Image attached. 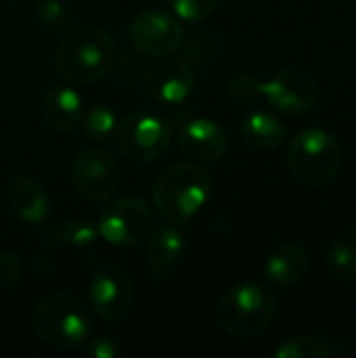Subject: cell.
<instances>
[{
  "instance_id": "obj_1",
  "label": "cell",
  "mask_w": 356,
  "mask_h": 358,
  "mask_svg": "<svg viewBox=\"0 0 356 358\" xmlns=\"http://www.w3.org/2000/svg\"><path fill=\"white\" fill-rule=\"evenodd\" d=\"M115 63V42L99 25H82L69 31L57 48V69L73 84L103 80Z\"/></svg>"
},
{
  "instance_id": "obj_2",
  "label": "cell",
  "mask_w": 356,
  "mask_h": 358,
  "mask_svg": "<svg viewBox=\"0 0 356 358\" xmlns=\"http://www.w3.org/2000/svg\"><path fill=\"white\" fill-rule=\"evenodd\" d=\"M212 178L199 164H170L153 180V203L170 222L191 220L208 201Z\"/></svg>"
},
{
  "instance_id": "obj_3",
  "label": "cell",
  "mask_w": 356,
  "mask_h": 358,
  "mask_svg": "<svg viewBox=\"0 0 356 358\" xmlns=\"http://www.w3.org/2000/svg\"><path fill=\"white\" fill-rule=\"evenodd\" d=\"M275 317V296L258 283H237L229 287L216 310L222 331L237 340L260 336Z\"/></svg>"
},
{
  "instance_id": "obj_4",
  "label": "cell",
  "mask_w": 356,
  "mask_h": 358,
  "mask_svg": "<svg viewBox=\"0 0 356 358\" xmlns=\"http://www.w3.org/2000/svg\"><path fill=\"white\" fill-rule=\"evenodd\" d=\"M344 151L336 134L323 128L300 130L287 147L292 174L306 187H323L336 178L342 168Z\"/></svg>"
},
{
  "instance_id": "obj_5",
  "label": "cell",
  "mask_w": 356,
  "mask_h": 358,
  "mask_svg": "<svg viewBox=\"0 0 356 358\" xmlns=\"http://www.w3.org/2000/svg\"><path fill=\"white\" fill-rule=\"evenodd\" d=\"M36 336L55 348H76L86 342L90 331L88 310L80 298L67 292L44 296L34 308Z\"/></svg>"
},
{
  "instance_id": "obj_6",
  "label": "cell",
  "mask_w": 356,
  "mask_h": 358,
  "mask_svg": "<svg viewBox=\"0 0 356 358\" xmlns=\"http://www.w3.org/2000/svg\"><path fill=\"white\" fill-rule=\"evenodd\" d=\"M115 141L128 159L155 162L170 149L172 128L162 115L141 109L120 122Z\"/></svg>"
},
{
  "instance_id": "obj_7",
  "label": "cell",
  "mask_w": 356,
  "mask_h": 358,
  "mask_svg": "<svg viewBox=\"0 0 356 358\" xmlns=\"http://www.w3.org/2000/svg\"><path fill=\"white\" fill-rule=\"evenodd\" d=\"M260 94L266 103L287 117H300L311 113L321 96V86L308 71L302 69H283L277 71L271 80L262 82Z\"/></svg>"
},
{
  "instance_id": "obj_8",
  "label": "cell",
  "mask_w": 356,
  "mask_h": 358,
  "mask_svg": "<svg viewBox=\"0 0 356 358\" xmlns=\"http://www.w3.org/2000/svg\"><path fill=\"white\" fill-rule=\"evenodd\" d=\"M97 227L99 235L107 243L120 248H134L145 241L153 231V212L143 199L124 197L103 212Z\"/></svg>"
},
{
  "instance_id": "obj_9",
  "label": "cell",
  "mask_w": 356,
  "mask_h": 358,
  "mask_svg": "<svg viewBox=\"0 0 356 358\" xmlns=\"http://www.w3.org/2000/svg\"><path fill=\"white\" fill-rule=\"evenodd\" d=\"M71 180L82 197L90 201L109 199L120 185V164L107 149H84L71 164Z\"/></svg>"
},
{
  "instance_id": "obj_10",
  "label": "cell",
  "mask_w": 356,
  "mask_h": 358,
  "mask_svg": "<svg viewBox=\"0 0 356 358\" xmlns=\"http://www.w3.org/2000/svg\"><path fill=\"white\" fill-rule=\"evenodd\" d=\"M183 25L166 10H143L128 25L132 46L147 57H166L183 42Z\"/></svg>"
},
{
  "instance_id": "obj_11",
  "label": "cell",
  "mask_w": 356,
  "mask_h": 358,
  "mask_svg": "<svg viewBox=\"0 0 356 358\" xmlns=\"http://www.w3.org/2000/svg\"><path fill=\"white\" fill-rule=\"evenodd\" d=\"M90 306L103 321L124 319L134 304V283L120 266L101 268L90 281Z\"/></svg>"
},
{
  "instance_id": "obj_12",
  "label": "cell",
  "mask_w": 356,
  "mask_h": 358,
  "mask_svg": "<svg viewBox=\"0 0 356 358\" xmlns=\"http://www.w3.org/2000/svg\"><path fill=\"white\" fill-rule=\"evenodd\" d=\"M195 88V71L187 61L170 59L153 65L145 78L147 94L162 105H180Z\"/></svg>"
},
{
  "instance_id": "obj_13",
  "label": "cell",
  "mask_w": 356,
  "mask_h": 358,
  "mask_svg": "<svg viewBox=\"0 0 356 358\" xmlns=\"http://www.w3.org/2000/svg\"><path fill=\"white\" fill-rule=\"evenodd\" d=\"M178 147L183 155L197 164H214L225 157L229 149V136L218 122L195 117L180 128Z\"/></svg>"
},
{
  "instance_id": "obj_14",
  "label": "cell",
  "mask_w": 356,
  "mask_h": 358,
  "mask_svg": "<svg viewBox=\"0 0 356 358\" xmlns=\"http://www.w3.org/2000/svg\"><path fill=\"white\" fill-rule=\"evenodd\" d=\"M183 235L174 227L164 224L153 229L147 237V260L153 275L162 281L170 279L176 262L183 256Z\"/></svg>"
},
{
  "instance_id": "obj_15",
  "label": "cell",
  "mask_w": 356,
  "mask_h": 358,
  "mask_svg": "<svg viewBox=\"0 0 356 358\" xmlns=\"http://www.w3.org/2000/svg\"><path fill=\"white\" fill-rule=\"evenodd\" d=\"M308 271V256L298 243H279L264 262V277L275 287L298 283Z\"/></svg>"
},
{
  "instance_id": "obj_16",
  "label": "cell",
  "mask_w": 356,
  "mask_h": 358,
  "mask_svg": "<svg viewBox=\"0 0 356 358\" xmlns=\"http://www.w3.org/2000/svg\"><path fill=\"white\" fill-rule=\"evenodd\" d=\"M46 124L57 132H71L82 120V96L69 86H52L42 103Z\"/></svg>"
},
{
  "instance_id": "obj_17",
  "label": "cell",
  "mask_w": 356,
  "mask_h": 358,
  "mask_svg": "<svg viewBox=\"0 0 356 358\" xmlns=\"http://www.w3.org/2000/svg\"><path fill=\"white\" fill-rule=\"evenodd\" d=\"M8 206L17 218L27 224H40L48 216V195L31 178L19 176L8 189Z\"/></svg>"
},
{
  "instance_id": "obj_18",
  "label": "cell",
  "mask_w": 356,
  "mask_h": 358,
  "mask_svg": "<svg viewBox=\"0 0 356 358\" xmlns=\"http://www.w3.org/2000/svg\"><path fill=\"white\" fill-rule=\"evenodd\" d=\"M275 358H344L350 357V346L344 340H334L321 334L296 336L275 348Z\"/></svg>"
},
{
  "instance_id": "obj_19",
  "label": "cell",
  "mask_w": 356,
  "mask_h": 358,
  "mask_svg": "<svg viewBox=\"0 0 356 358\" xmlns=\"http://www.w3.org/2000/svg\"><path fill=\"white\" fill-rule=\"evenodd\" d=\"M241 136L250 147L271 151V149H277L285 141L287 130H285V124L279 117H275L273 113L254 111L243 120Z\"/></svg>"
},
{
  "instance_id": "obj_20",
  "label": "cell",
  "mask_w": 356,
  "mask_h": 358,
  "mask_svg": "<svg viewBox=\"0 0 356 358\" xmlns=\"http://www.w3.org/2000/svg\"><path fill=\"white\" fill-rule=\"evenodd\" d=\"M80 122H82L84 136L92 143H107L115 138V132L120 126L118 113L113 111V107L103 105V103L92 105Z\"/></svg>"
},
{
  "instance_id": "obj_21",
  "label": "cell",
  "mask_w": 356,
  "mask_h": 358,
  "mask_svg": "<svg viewBox=\"0 0 356 358\" xmlns=\"http://www.w3.org/2000/svg\"><path fill=\"white\" fill-rule=\"evenodd\" d=\"M327 271L340 283L356 279V248L350 241H336L327 252Z\"/></svg>"
},
{
  "instance_id": "obj_22",
  "label": "cell",
  "mask_w": 356,
  "mask_h": 358,
  "mask_svg": "<svg viewBox=\"0 0 356 358\" xmlns=\"http://www.w3.org/2000/svg\"><path fill=\"white\" fill-rule=\"evenodd\" d=\"M99 237V227L90 218H73L61 227V241L71 248L92 245Z\"/></svg>"
},
{
  "instance_id": "obj_23",
  "label": "cell",
  "mask_w": 356,
  "mask_h": 358,
  "mask_svg": "<svg viewBox=\"0 0 356 358\" xmlns=\"http://www.w3.org/2000/svg\"><path fill=\"white\" fill-rule=\"evenodd\" d=\"M260 88H262V82L252 76V73H235L229 84H227V92L233 101L237 103H252L256 101L260 94Z\"/></svg>"
},
{
  "instance_id": "obj_24",
  "label": "cell",
  "mask_w": 356,
  "mask_h": 358,
  "mask_svg": "<svg viewBox=\"0 0 356 358\" xmlns=\"http://www.w3.org/2000/svg\"><path fill=\"white\" fill-rule=\"evenodd\" d=\"M176 17L185 21H204L210 17L218 4V0H168Z\"/></svg>"
},
{
  "instance_id": "obj_25",
  "label": "cell",
  "mask_w": 356,
  "mask_h": 358,
  "mask_svg": "<svg viewBox=\"0 0 356 358\" xmlns=\"http://www.w3.org/2000/svg\"><path fill=\"white\" fill-rule=\"evenodd\" d=\"M38 17L46 27L52 29H65L71 23V13L61 0H40Z\"/></svg>"
},
{
  "instance_id": "obj_26",
  "label": "cell",
  "mask_w": 356,
  "mask_h": 358,
  "mask_svg": "<svg viewBox=\"0 0 356 358\" xmlns=\"http://www.w3.org/2000/svg\"><path fill=\"white\" fill-rule=\"evenodd\" d=\"M23 277V262L13 252H0V287L13 289Z\"/></svg>"
},
{
  "instance_id": "obj_27",
  "label": "cell",
  "mask_w": 356,
  "mask_h": 358,
  "mask_svg": "<svg viewBox=\"0 0 356 358\" xmlns=\"http://www.w3.org/2000/svg\"><path fill=\"white\" fill-rule=\"evenodd\" d=\"M86 352L94 358H118L122 355V346L113 338H97L86 346Z\"/></svg>"
},
{
  "instance_id": "obj_28",
  "label": "cell",
  "mask_w": 356,
  "mask_h": 358,
  "mask_svg": "<svg viewBox=\"0 0 356 358\" xmlns=\"http://www.w3.org/2000/svg\"><path fill=\"white\" fill-rule=\"evenodd\" d=\"M350 243L356 248V224L353 227V231H350Z\"/></svg>"
}]
</instances>
